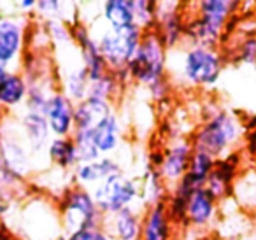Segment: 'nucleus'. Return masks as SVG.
<instances>
[{"instance_id": "f257e3e1", "label": "nucleus", "mask_w": 256, "mask_h": 240, "mask_svg": "<svg viewBox=\"0 0 256 240\" xmlns=\"http://www.w3.org/2000/svg\"><path fill=\"white\" fill-rule=\"evenodd\" d=\"M165 50L167 48L156 30L144 32L142 40L126 67L130 78L148 88H153L154 84L165 81Z\"/></svg>"}, {"instance_id": "f03ea898", "label": "nucleus", "mask_w": 256, "mask_h": 240, "mask_svg": "<svg viewBox=\"0 0 256 240\" xmlns=\"http://www.w3.org/2000/svg\"><path fill=\"white\" fill-rule=\"evenodd\" d=\"M240 134L237 118L228 110H218L196 130L192 146L195 151H204L218 160L238 140Z\"/></svg>"}, {"instance_id": "7ed1b4c3", "label": "nucleus", "mask_w": 256, "mask_h": 240, "mask_svg": "<svg viewBox=\"0 0 256 240\" xmlns=\"http://www.w3.org/2000/svg\"><path fill=\"white\" fill-rule=\"evenodd\" d=\"M237 2L228 0H206L198 4V18L186 25V34L193 39L195 46L214 48L221 39Z\"/></svg>"}, {"instance_id": "20e7f679", "label": "nucleus", "mask_w": 256, "mask_h": 240, "mask_svg": "<svg viewBox=\"0 0 256 240\" xmlns=\"http://www.w3.org/2000/svg\"><path fill=\"white\" fill-rule=\"evenodd\" d=\"M144 32L139 26H128V28L114 30L109 28L98 39V50L104 56L107 67L112 68V72H121L128 67L130 60L136 54Z\"/></svg>"}, {"instance_id": "39448f33", "label": "nucleus", "mask_w": 256, "mask_h": 240, "mask_svg": "<svg viewBox=\"0 0 256 240\" xmlns=\"http://www.w3.org/2000/svg\"><path fill=\"white\" fill-rule=\"evenodd\" d=\"M62 222L67 232V236L76 232L88 228H100V219L104 218L96 208L93 196L84 188H74L67 191L62 202Z\"/></svg>"}, {"instance_id": "423d86ee", "label": "nucleus", "mask_w": 256, "mask_h": 240, "mask_svg": "<svg viewBox=\"0 0 256 240\" xmlns=\"http://www.w3.org/2000/svg\"><path fill=\"white\" fill-rule=\"evenodd\" d=\"M223 70L221 54L214 48L192 46L182 58V78L192 86H212Z\"/></svg>"}, {"instance_id": "0eeeda50", "label": "nucleus", "mask_w": 256, "mask_h": 240, "mask_svg": "<svg viewBox=\"0 0 256 240\" xmlns=\"http://www.w3.org/2000/svg\"><path fill=\"white\" fill-rule=\"evenodd\" d=\"M137 184L123 174H114L96 184L92 196L96 204V208L102 216L118 214L123 208H128L137 198Z\"/></svg>"}, {"instance_id": "6e6552de", "label": "nucleus", "mask_w": 256, "mask_h": 240, "mask_svg": "<svg viewBox=\"0 0 256 240\" xmlns=\"http://www.w3.org/2000/svg\"><path fill=\"white\" fill-rule=\"evenodd\" d=\"M72 39L78 42L79 50L82 54V65L88 70L90 82H95L98 79H102L107 74V65L104 62V56L98 50V44L92 39V36L88 34L84 25H76L70 30Z\"/></svg>"}, {"instance_id": "1a4fd4ad", "label": "nucleus", "mask_w": 256, "mask_h": 240, "mask_svg": "<svg viewBox=\"0 0 256 240\" xmlns=\"http://www.w3.org/2000/svg\"><path fill=\"white\" fill-rule=\"evenodd\" d=\"M74 110L76 104L65 93H53L46 110V120L51 134H54L56 137H72L76 130Z\"/></svg>"}, {"instance_id": "9d476101", "label": "nucleus", "mask_w": 256, "mask_h": 240, "mask_svg": "<svg viewBox=\"0 0 256 240\" xmlns=\"http://www.w3.org/2000/svg\"><path fill=\"white\" fill-rule=\"evenodd\" d=\"M25 42V23L20 18H0V62L9 65L20 56Z\"/></svg>"}, {"instance_id": "9b49d317", "label": "nucleus", "mask_w": 256, "mask_h": 240, "mask_svg": "<svg viewBox=\"0 0 256 240\" xmlns=\"http://www.w3.org/2000/svg\"><path fill=\"white\" fill-rule=\"evenodd\" d=\"M192 154H193V146L188 144V142H178L176 146H172L164 154L162 165L158 168L160 177L167 179L168 182L178 184L186 176V172H188Z\"/></svg>"}, {"instance_id": "f8f14e48", "label": "nucleus", "mask_w": 256, "mask_h": 240, "mask_svg": "<svg viewBox=\"0 0 256 240\" xmlns=\"http://www.w3.org/2000/svg\"><path fill=\"white\" fill-rule=\"evenodd\" d=\"M112 114L110 110V102L106 100L93 98V96H86L82 102L76 104L74 110V132H92L102 123L106 118Z\"/></svg>"}, {"instance_id": "ddd939ff", "label": "nucleus", "mask_w": 256, "mask_h": 240, "mask_svg": "<svg viewBox=\"0 0 256 240\" xmlns=\"http://www.w3.org/2000/svg\"><path fill=\"white\" fill-rule=\"evenodd\" d=\"M170 212L164 200L151 205L142 221V240H168L170 238Z\"/></svg>"}, {"instance_id": "4468645a", "label": "nucleus", "mask_w": 256, "mask_h": 240, "mask_svg": "<svg viewBox=\"0 0 256 240\" xmlns=\"http://www.w3.org/2000/svg\"><path fill=\"white\" fill-rule=\"evenodd\" d=\"M216 214V200L206 188L196 190L186 204V219L193 226H207Z\"/></svg>"}, {"instance_id": "2eb2a0df", "label": "nucleus", "mask_w": 256, "mask_h": 240, "mask_svg": "<svg viewBox=\"0 0 256 240\" xmlns=\"http://www.w3.org/2000/svg\"><path fill=\"white\" fill-rule=\"evenodd\" d=\"M120 172H121V166L114 160L102 158L100 156L95 162L79 163L76 166L74 174H76V180L79 184H100L109 176H114V174H120Z\"/></svg>"}, {"instance_id": "dca6fc26", "label": "nucleus", "mask_w": 256, "mask_h": 240, "mask_svg": "<svg viewBox=\"0 0 256 240\" xmlns=\"http://www.w3.org/2000/svg\"><path fill=\"white\" fill-rule=\"evenodd\" d=\"M234 170L235 165L230 163V158L223 160V162H216V166H214V170L210 172L209 179L206 182V190L209 191V194L216 202L221 200V198H226L230 194Z\"/></svg>"}, {"instance_id": "f3484780", "label": "nucleus", "mask_w": 256, "mask_h": 240, "mask_svg": "<svg viewBox=\"0 0 256 240\" xmlns=\"http://www.w3.org/2000/svg\"><path fill=\"white\" fill-rule=\"evenodd\" d=\"M23 130H25V137L28 140V146L32 148V151H42V148L48 144V138H50L51 134L46 116L37 112H26L25 118H23Z\"/></svg>"}, {"instance_id": "a211bd4d", "label": "nucleus", "mask_w": 256, "mask_h": 240, "mask_svg": "<svg viewBox=\"0 0 256 240\" xmlns=\"http://www.w3.org/2000/svg\"><path fill=\"white\" fill-rule=\"evenodd\" d=\"M142 221L132 207L123 208L114 214L112 221V238L116 240H137L140 238Z\"/></svg>"}, {"instance_id": "6ab92c4d", "label": "nucleus", "mask_w": 256, "mask_h": 240, "mask_svg": "<svg viewBox=\"0 0 256 240\" xmlns=\"http://www.w3.org/2000/svg\"><path fill=\"white\" fill-rule=\"evenodd\" d=\"M92 138L100 154L114 151V149L118 148V144H120V123H118L116 114L112 112L109 118H106L98 126L93 128Z\"/></svg>"}, {"instance_id": "aec40b11", "label": "nucleus", "mask_w": 256, "mask_h": 240, "mask_svg": "<svg viewBox=\"0 0 256 240\" xmlns=\"http://www.w3.org/2000/svg\"><path fill=\"white\" fill-rule=\"evenodd\" d=\"M28 95V84L16 72H9L6 78L0 79V107L20 106Z\"/></svg>"}, {"instance_id": "412c9836", "label": "nucleus", "mask_w": 256, "mask_h": 240, "mask_svg": "<svg viewBox=\"0 0 256 240\" xmlns=\"http://www.w3.org/2000/svg\"><path fill=\"white\" fill-rule=\"evenodd\" d=\"M48 154H50L51 162L60 168H74L79 165L78 149H76L72 137L53 138L48 146Z\"/></svg>"}, {"instance_id": "4be33fe9", "label": "nucleus", "mask_w": 256, "mask_h": 240, "mask_svg": "<svg viewBox=\"0 0 256 240\" xmlns=\"http://www.w3.org/2000/svg\"><path fill=\"white\" fill-rule=\"evenodd\" d=\"M104 18L109 23V28L121 30L136 25L132 2L128 0H110L104 4Z\"/></svg>"}, {"instance_id": "5701e85b", "label": "nucleus", "mask_w": 256, "mask_h": 240, "mask_svg": "<svg viewBox=\"0 0 256 240\" xmlns=\"http://www.w3.org/2000/svg\"><path fill=\"white\" fill-rule=\"evenodd\" d=\"M216 158H212L210 154L204 151H195L193 149L192 162H190V168L186 172V177L195 184L196 188H206V182L209 179L210 172L216 166Z\"/></svg>"}, {"instance_id": "b1692460", "label": "nucleus", "mask_w": 256, "mask_h": 240, "mask_svg": "<svg viewBox=\"0 0 256 240\" xmlns=\"http://www.w3.org/2000/svg\"><path fill=\"white\" fill-rule=\"evenodd\" d=\"M67 93L65 95L72 100V102H82V100L88 96V90H90V78H88V70H86L84 65H81L79 68L72 70L67 78V84H65Z\"/></svg>"}, {"instance_id": "393cba45", "label": "nucleus", "mask_w": 256, "mask_h": 240, "mask_svg": "<svg viewBox=\"0 0 256 240\" xmlns=\"http://www.w3.org/2000/svg\"><path fill=\"white\" fill-rule=\"evenodd\" d=\"M132 8L136 26H139L142 32L154 30V25H156V4L154 2H146V0H136V2H132Z\"/></svg>"}, {"instance_id": "a878e982", "label": "nucleus", "mask_w": 256, "mask_h": 240, "mask_svg": "<svg viewBox=\"0 0 256 240\" xmlns=\"http://www.w3.org/2000/svg\"><path fill=\"white\" fill-rule=\"evenodd\" d=\"M74 138L76 149H78V158L79 163H88V162H95L100 158L98 149L95 148L92 138V132H74L72 134Z\"/></svg>"}, {"instance_id": "bb28decb", "label": "nucleus", "mask_w": 256, "mask_h": 240, "mask_svg": "<svg viewBox=\"0 0 256 240\" xmlns=\"http://www.w3.org/2000/svg\"><path fill=\"white\" fill-rule=\"evenodd\" d=\"M118 78L110 72H107L102 79L95 82H90V90H88V96H93V98H98V100H106L109 102L112 98V95L116 93L118 88Z\"/></svg>"}, {"instance_id": "cd10ccee", "label": "nucleus", "mask_w": 256, "mask_h": 240, "mask_svg": "<svg viewBox=\"0 0 256 240\" xmlns=\"http://www.w3.org/2000/svg\"><path fill=\"white\" fill-rule=\"evenodd\" d=\"M53 95H48L40 86H28V95H26V107L28 112H37L46 116L48 106Z\"/></svg>"}, {"instance_id": "c85d7f7f", "label": "nucleus", "mask_w": 256, "mask_h": 240, "mask_svg": "<svg viewBox=\"0 0 256 240\" xmlns=\"http://www.w3.org/2000/svg\"><path fill=\"white\" fill-rule=\"evenodd\" d=\"M62 240H114L107 232H104L102 228H88L76 232L68 236H64Z\"/></svg>"}, {"instance_id": "c756f323", "label": "nucleus", "mask_w": 256, "mask_h": 240, "mask_svg": "<svg viewBox=\"0 0 256 240\" xmlns=\"http://www.w3.org/2000/svg\"><path fill=\"white\" fill-rule=\"evenodd\" d=\"M240 60L246 64H254L256 62V39L249 37L240 46Z\"/></svg>"}, {"instance_id": "7c9ffc66", "label": "nucleus", "mask_w": 256, "mask_h": 240, "mask_svg": "<svg viewBox=\"0 0 256 240\" xmlns=\"http://www.w3.org/2000/svg\"><path fill=\"white\" fill-rule=\"evenodd\" d=\"M18 8L25 9V11H30V9L37 8V2L36 0H23V2H18Z\"/></svg>"}, {"instance_id": "2f4dec72", "label": "nucleus", "mask_w": 256, "mask_h": 240, "mask_svg": "<svg viewBox=\"0 0 256 240\" xmlns=\"http://www.w3.org/2000/svg\"><path fill=\"white\" fill-rule=\"evenodd\" d=\"M9 74V70H8V65L6 64H2V62H0V79L2 78H6V76Z\"/></svg>"}, {"instance_id": "473e14b6", "label": "nucleus", "mask_w": 256, "mask_h": 240, "mask_svg": "<svg viewBox=\"0 0 256 240\" xmlns=\"http://www.w3.org/2000/svg\"><path fill=\"white\" fill-rule=\"evenodd\" d=\"M4 210H6L4 205L0 204V232H2V214H4Z\"/></svg>"}, {"instance_id": "72a5a7b5", "label": "nucleus", "mask_w": 256, "mask_h": 240, "mask_svg": "<svg viewBox=\"0 0 256 240\" xmlns=\"http://www.w3.org/2000/svg\"><path fill=\"white\" fill-rule=\"evenodd\" d=\"M0 9H2V2H0Z\"/></svg>"}, {"instance_id": "f704fd0d", "label": "nucleus", "mask_w": 256, "mask_h": 240, "mask_svg": "<svg viewBox=\"0 0 256 240\" xmlns=\"http://www.w3.org/2000/svg\"><path fill=\"white\" fill-rule=\"evenodd\" d=\"M137 240H142V238H137Z\"/></svg>"}]
</instances>
